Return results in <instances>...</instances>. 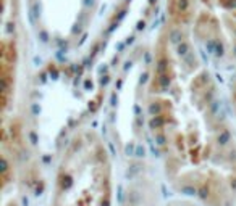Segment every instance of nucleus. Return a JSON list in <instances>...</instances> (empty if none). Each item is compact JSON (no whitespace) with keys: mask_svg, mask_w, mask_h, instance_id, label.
<instances>
[{"mask_svg":"<svg viewBox=\"0 0 236 206\" xmlns=\"http://www.w3.org/2000/svg\"><path fill=\"white\" fill-rule=\"evenodd\" d=\"M234 206H236V200H234Z\"/></svg>","mask_w":236,"mask_h":206,"instance_id":"obj_6","label":"nucleus"},{"mask_svg":"<svg viewBox=\"0 0 236 206\" xmlns=\"http://www.w3.org/2000/svg\"><path fill=\"white\" fill-rule=\"evenodd\" d=\"M167 206H205V204L199 203V201H196V200H191V198L183 196V198H176V200H171Z\"/></svg>","mask_w":236,"mask_h":206,"instance_id":"obj_4","label":"nucleus"},{"mask_svg":"<svg viewBox=\"0 0 236 206\" xmlns=\"http://www.w3.org/2000/svg\"><path fill=\"white\" fill-rule=\"evenodd\" d=\"M231 103H233L234 111H236V73H234L233 81H231Z\"/></svg>","mask_w":236,"mask_h":206,"instance_id":"obj_5","label":"nucleus"},{"mask_svg":"<svg viewBox=\"0 0 236 206\" xmlns=\"http://www.w3.org/2000/svg\"><path fill=\"white\" fill-rule=\"evenodd\" d=\"M168 23L213 61H236V0H168Z\"/></svg>","mask_w":236,"mask_h":206,"instance_id":"obj_3","label":"nucleus"},{"mask_svg":"<svg viewBox=\"0 0 236 206\" xmlns=\"http://www.w3.org/2000/svg\"><path fill=\"white\" fill-rule=\"evenodd\" d=\"M147 119L171 187L205 206L236 200V129L201 48L170 23L155 45Z\"/></svg>","mask_w":236,"mask_h":206,"instance_id":"obj_1","label":"nucleus"},{"mask_svg":"<svg viewBox=\"0 0 236 206\" xmlns=\"http://www.w3.org/2000/svg\"><path fill=\"white\" fill-rule=\"evenodd\" d=\"M49 206H113V169L101 135L76 132L57 166Z\"/></svg>","mask_w":236,"mask_h":206,"instance_id":"obj_2","label":"nucleus"}]
</instances>
